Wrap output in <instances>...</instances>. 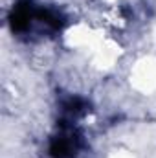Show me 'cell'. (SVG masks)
Masks as SVG:
<instances>
[{"instance_id": "obj_1", "label": "cell", "mask_w": 156, "mask_h": 158, "mask_svg": "<svg viewBox=\"0 0 156 158\" xmlns=\"http://www.w3.org/2000/svg\"><path fill=\"white\" fill-rule=\"evenodd\" d=\"M83 147V140L74 123H61V129L51 136L48 151L51 158H77Z\"/></svg>"}]
</instances>
